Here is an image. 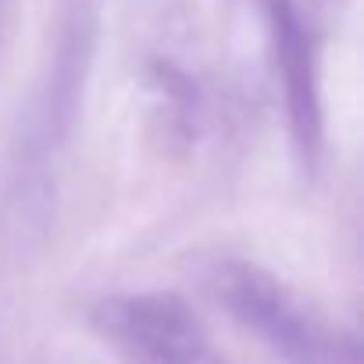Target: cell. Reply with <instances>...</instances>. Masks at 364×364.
<instances>
[{"instance_id":"obj_3","label":"cell","mask_w":364,"mask_h":364,"mask_svg":"<svg viewBox=\"0 0 364 364\" xmlns=\"http://www.w3.org/2000/svg\"><path fill=\"white\" fill-rule=\"evenodd\" d=\"M279 50H282V75H286V93H289L293 132L304 150H314L318 146V100H314L311 58H307V40L286 8L279 15Z\"/></svg>"},{"instance_id":"obj_2","label":"cell","mask_w":364,"mask_h":364,"mask_svg":"<svg viewBox=\"0 0 364 364\" xmlns=\"http://www.w3.org/2000/svg\"><path fill=\"white\" fill-rule=\"evenodd\" d=\"M97 318L111 339H118L122 346L146 353L154 360L190 364V360H197V353L204 346V332H200L193 311L171 293L118 296V300H107L97 311Z\"/></svg>"},{"instance_id":"obj_1","label":"cell","mask_w":364,"mask_h":364,"mask_svg":"<svg viewBox=\"0 0 364 364\" xmlns=\"http://www.w3.org/2000/svg\"><path fill=\"white\" fill-rule=\"evenodd\" d=\"M218 296L289 364H360V343L353 332L332 325L275 275L254 264H225L215 279Z\"/></svg>"}]
</instances>
